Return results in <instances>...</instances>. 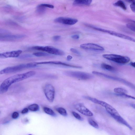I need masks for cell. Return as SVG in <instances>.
Listing matches in <instances>:
<instances>
[{
	"label": "cell",
	"instance_id": "d6986e66",
	"mask_svg": "<svg viewBox=\"0 0 135 135\" xmlns=\"http://www.w3.org/2000/svg\"><path fill=\"white\" fill-rule=\"evenodd\" d=\"M114 91L117 94H127L128 93V91L126 90L121 88H115L114 89Z\"/></svg>",
	"mask_w": 135,
	"mask_h": 135
},
{
	"label": "cell",
	"instance_id": "f35d334b",
	"mask_svg": "<svg viewBox=\"0 0 135 135\" xmlns=\"http://www.w3.org/2000/svg\"><path fill=\"white\" fill-rule=\"evenodd\" d=\"M128 2H130L132 3H135V1L134 0H130L128 1Z\"/></svg>",
	"mask_w": 135,
	"mask_h": 135
},
{
	"label": "cell",
	"instance_id": "4316f807",
	"mask_svg": "<svg viewBox=\"0 0 135 135\" xmlns=\"http://www.w3.org/2000/svg\"><path fill=\"white\" fill-rule=\"evenodd\" d=\"M126 26L128 28L133 32H135V25L132 23H128L126 24Z\"/></svg>",
	"mask_w": 135,
	"mask_h": 135
},
{
	"label": "cell",
	"instance_id": "e575fe53",
	"mask_svg": "<svg viewBox=\"0 0 135 135\" xmlns=\"http://www.w3.org/2000/svg\"><path fill=\"white\" fill-rule=\"evenodd\" d=\"M29 111V109L27 108H26L23 110L21 111V113L22 114H25L27 113Z\"/></svg>",
	"mask_w": 135,
	"mask_h": 135
},
{
	"label": "cell",
	"instance_id": "e0dca14e",
	"mask_svg": "<svg viewBox=\"0 0 135 135\" xmlns=\"http://www.w3.org/2000/svg\"><path fill=\"white\" fill-rule=\"evenodd\" d=\"M43 110L46 113L53 117H56L57 115L52 109L49 108L44 107L43 108Z\"/></svg>",
	"mask_w": 135,
	"mask_h": 135
},
{
	"label": "cell",
	"instance_id": "52a82bcc",
	"mask_svg": "<svg viewBox=\"0 0 135 135\" xmlns=\"http://www.w3.org/2000/svg\"><path fill=\"white\" fill-rule=\"evenodd\" d=\"M93 74L96 75L101 76L104 77H105L108 79H110L111 80H113L116 81H118L124 83V84L131 87L133 88H135V86L134 85L129 82L122 79L116 77H113L110 76L108 75L102 73L98 72L95 71H93L92 72Z\"/></svg>",
	"mask_w": 135,
	"mask_h": 135
},
{
	"label": "cell",
	"instance_id": "9c48e42d",
	"mask_svg": "<svg viewBox=\"0 0 135 135\" xmlns=\"http://www.w3.org/2000/svg\"><path fill=\"white\" fill-rule=\"evenodd\" d=\"M80 47L83 49L96 51H103L105 49L99 45L93 43H86L81 45Z\"/></svg>",
	"mask_w": 135,
	"mask_h": 135
},
{
	"label": "cell",
	"instance_id": "6da1fadb",
	"mask_svg": "<svg viewBox=\"0 0 135 135\" xmlns=\"http://www.w3.org/2000/svg\"><path fill=\"white\" fill-rule=\"evenodd\" d=\"M36 74V72L32 71L10 77L5 80L2 83L0 86V90L2 93L5 92L13 83L29 78Z\"/></svg>",
	"mask_w": 135,
	"mask_h": 135
},
{
	"label": "cell",
	"instance_id": "277c9868",
	"mask_svg": "<svg viewBox=\"0 0 135 135\" xmlns=\"http://www.w3.org/2000/svg\"><path fill=\"white\" fill-rule=\"evenodd\" d=\"M90 27L96 30L102 32L109 34L114 36L117 37L119 38L123 39L128 40L131 41L135 42V39L129 36L125 35L120 33H117L112 31H111L101 28H99L93 26H90Z\"/></svg>",
	"mask_w": 135,
	"mask_h": 135
},
{
	"label": "cell",
	"instance_id": "ba28073f",
	"mask_svg": "<svg viewBox=\"0 0 135 135\" xmlns=\"http://www.w3.org/2000/svg\"><path fill=\"white\" fill-rule=\"evenodd\" d=\"M55 22L65 25H74L78 22L77 19H75L60 17L55 19Z\"/></svg>",
	"mask_w": 135,
	"mask_h": 135
},
{
	"label": "cell",
	"instance_id": "44dd1931",
	"mask_svg": "<svg viewBox=\"0 0 135 135\" xmlns=\"http://www.w3.org/2000/svg\"><path fill=\"white\" fill-rule=\"evenodd\" d=\"M57 111L64 116H67V113L66 110L62 107H59L56 109Z\"/></svg>",
	"mask_w": 135,
	"mask_h": 135
},
{
	"label": "cell",
	"instance_id": "d6a6232c",
	"mask_svg": "<svg viewBox=\"0 0 135 135\" xmlns=\"http://www.w3.org/2000/svg\"><path fill=\"white\" fill-rule=\"evenodd\" d=\"M135 3H132L130 5V7L131 9L134 13L135 11Z\"/></svg>",
	"mask_w": 135,
	"mask_h": 135
},
{
	"label": "cell",
	"instance_id": "cb8c5ba5",
	"mask_svg": "<svg viewBox=\"0 0 135 135\" xmlns=\"http://www.w3.org/2000/svg\"><path fill=\"white\" fill-rule=\"evenodd\" d=\"M88 122L89 124L94 128L98 129L99 128V126L97 123L91 119H89L88 120Z\"/></svg>",
	"mask_w": 135,
	"mask_h": 135
},
{
	"label": "cell",
	"instance_id": "ffe728a7",
	"mask_svg": "<svg viewBox=\"0 0 135 135\" xmlns=\"http://www.w3.org/2000/svg\"><path fill=\"white\" fill-rule=\"evenodd\" d=\"M30 110L33 112H36L39 110V107L37 104H33L30 105L28 107Z\"/></svg>",
	"mask_w": 135,
	"mask_h": 135
},
{
	"label": "cell",
	"instance_id": "30bf717a",
	"mask_svg": "<svg viewBox=\"0 0 135 135\" xmlns=\"http://www.w3.org/2000/svg\"><path fill=\"white\" fill-rule=\"evenodd\" d=\"M75 109L81 114L88 116H92L93 114L82 104L78 103L75 106Z\"/></svg>",
	"mask_w": 135,
	"mask_h": 135
},
{
	"label": "cell",
	"instance_id": "8992f818",
	"mask_svg": "<svg viewBox=\"0 0 135 135\" xmlns=\"http://www.w3.org/2000/svg\"><path fill=\"white\" fill-rule=\"evenodd\" d=\"M28 68L27 64H21L16 66L9 67L0 71V75L18 72L21 71L25 68Z\"/></svg>",
	"mask_w": 135,
	"mask_h": 135
},
{
	"label": "cell",
	"instance_id": "d4e9b609",
	"mask_svg": "<svg viewBox=\"0 0 135 135\" xmlns=\"http://www.w3.org/2000/svg\"><path fill=\"white\" fill-rule=\"evenodd\" d=\"M33 55L37 57H47L50 56L48 53L41 52L34 53Z\"/></svg>",
	"mask_w": 135,
	"mask_h": 135
},
{
	"label": "cell",
	"instance_id": "603a6c76",
	"mask_svg": "<svg viewBox=\"0 0 135 135\" xmlns=\"http://www.w3.org/2000/svg\"><path fill=\"white\" fill-rule=\"evenodd\" d=\"M101 67L104 69L109 71H113L115 70V68L113 67L108 64L103 63L101 65Z\"/></svg>",
	"mask_w": 135,
	"mask_h": 135
},
{
	"label": "cell",
	"instance_id": "2e32d148",
	"mask_svg": "<svg viewBox=\"0 0 135 135\" xmlns=\"http://www.w3.org/2000/svg\"><path fill=\"white\" fill-rule=\"evenodd\" d=\"M116 120L118 122L121 123V124L125 125L129 129L131 130H133L132 127H131L124 119H123L120 115L116 116L113 118Z\"/></svg>",
	"mask_w": 135,
	"mask_h": 135
},
{
	"label": "cell",
	"instance_id": "8fae6325",
	"mask_svg": "<svg viewBox=\"0 0 135 135\" xmlns=\"http://www.w3.org/2000/svg\"><path fill=\"white\" fill-rule=\"evenodd\" d=\"M100 105L105 107L107 112L113 118L120 115L114 108L105 102L102 101Z\"/></svg>",
	"mask_w": 135,
	"mask_h": 135
},
{
	"label": "cell",
	"instance_id": "83f0119b",
	"mask_svg": "<svg viewBox=\"0 0 135 135\" xmlns=\"http://www.w3.org/2000/svg\"><path fill=\"white\" fill-rule=\"evenodd\" d=\"M117 94V96H123V97H124L127 98H132L134 99H135V97H133V96H132L129 95L127 94Z\"/></svg>",
	"mask_w": 135,
	"mask_h": 135
},
{
	"label": "cell",
	"instance_id": "4dcf8cb0",
	"mask_svg": "<svg viewBox=\"0 0 135 135\" xmlns=\"http://www.w3.org/2000/svg\"><path fill=\"white\" fill-rule=\"evenodd\" d=\"M19 116V114L17 112H14L12 115V117L13 118L15 119L17 118Z\"/></svg>",
	"mask_w": 135,
	"mask_h": 135
},
{
	"label": "cell",
	"instance_id": "f546056e",
	"mask_svg": "<svg viewBox=\"0 0 135 135\" xmlns=\"http://www.w3.org/2000/svg\"><path fill=\"white\" fill-rule=\"evenodd\" d=\"M70 51L76 54L79 55H80V52L78 51L76 49L71 48L70 49Z\"/></svg>",
	"mask_w": 135,
	"mask_h": 135
},
{
	"label": "cell",
	"instance_id": "4fadbf2b",
	"mask_svg": "<svg viewBox=\"0 0 135 135\" xmlns=\"http://www.w3.org/2000/svg\"><path fill=\"white\" fill-rule=\"evenodd\" d=\"M22 52L20 50L7 52L0 53V58H16L20 55Z\"/></svg>",
	"mask_w": 135,
	"mask_h": 135
},
{
	"label": "cell",
	"instance_id": "ac0fdd59",
	"mask_svg": "<svg viewBox=\"0 0 135 135\" xmlns=\"http://www.w3.org/2000/svg\"><path fill=\"white\" fill-rule=\"evenodd\" d=\"M115 6L121 7L123 10H126L127 7L125 3L122 0H118L114 3Z\"/></svg>",
	"mask_w": 135,
	"mask_h": 135
},
{
	"label": "cell",
	"instance_id": "8d00e7d4",
	"mask_svg": "<svg viewBox=\"0 0 135 135\" xmlns=\"http://www.w3.org/2000/svg\"><path fill=\"white\" fill-rule=\"evenodd\" d=\"M130 65L134 68L135 67V62H131L130 63Z\"/></svg>",
	"mask_w": 135,
	"mask_h": 135
},
{
	"label": "cell",
	"instance_id": "5b68a950",
	"mask_svg": "<svg viewBox=\"0 0 135 135\" xmlns=\"http://www.w3.org/2000/svg\"><path fill=\"white\" fill-rule=\"evenodd\" d=\"M44 92L48 101L51 102H53L55 99V93L54 87L51 84H46L44 87Z\"/></svg>",
	"mask_w": 135,
	"mask_h": 135
},
{
	"label": "cell",
	"instance_id": "ab89813d",
	"mask_svg": "<svg viewBox=\"0 0 135 135\" xmlns=\"http://www.w3.org/2000/svg\"><path fill=\"white\" fill-rule=\"evenodd\" d=\"M32 135V134H30L29 135Z\"/></svg>",
	"mask_w": 135,
	"mask_h": 135
},
{
	"label": "cell",
	"instance_id": "d590c367",
	"mask_svg": "<svg viewBox=\"0 0 135 135\" xmlns=\"http://www.w3.org/2000/svg\"><path fill=\"white\" fill-rule=\"evenodd\" d=\"M72 59V57L70 55L68 56L67 57V60L68 61H70Z\"/></svg>",
	"mask_w": 135,
	"mask_h": 135
},
{
	"label": "cell",
	"instance_id": "74e56055",
	"mask_svg": "<svg viewBox=\"0 0 135 135\" xmlns=\"http://www.w3.org/2000/svg\"><path fill=\"white\" fill-rule=\"evenodd\" d=\"M130 105L133 108H134V109H135V104L133 103H132L130 104Z\"/></svg>",
	"mask_w": 135,
	"mask_h": 135
},
{
	"label": "cell",
	"instance_id": "484cf974",
	"mask_svg": "<svg viewBox=\"0 0 135 135\" xmlns=\"http://www.w3.org/2000/svg\"><path fill=\"white\" fill-rule=\"evenodd\" d=\"M72 114L74 117L78 120L82 121L84 120L83 118L77 113L75 112H72Z\"/></svg>",
	"mask_w": 135,
	"mask_h": 135
},
{
	"label": "cell",
	"instance_id": "5bb4252c",
	"mask_svg": "<svg viewBox=\"0 0 135 135\" xmlns=\"http://www.w3.org/2000/svg\"><path fill=\"white\" fill-rule=\"evenodd\" d=\"M36 63L37 65L43 64H52L61 65H63V66H64L73 68H82L81 67L77 66H76V65L69 64L62 62L61 61H48L41 62H38L37 63L36 62Z\"/></svg>",
	"mask_w": 135,
	"mask_h": 135
},
{
	"label": "cell",
	"instance_id": "7402d4cb",
	"mask_svg": "<svg viewBox=\"0 0 135 135\" xmlns=\"http://www.w3.org/2000/svg\"><path fill=\"white\" fill-rule=\"evenodd\" d=\"M46 11V7L40 6V5L37 6V12L39 14H43L45 13Z\"/></svg>",
	"mask_w": 135,
	"mask_h": 135
},
{
	"label": "cell",
	"instance_id": "7a4b0ae2",
	"mask_svg": "<svg viewBox=\"0 0 135 135\" xmlns=\"http://www.w3.org/2000/svg\"><path fill=\"white\" fill-rule=\"evenodd\" d=\"M64 74L67 76L81 80H87L94 78V76L89 73L80 71H68Z\"/></svg>",
	"mask_w": 135,
	"mask_h": 135
},
{
	"label": "cell",
	"instance_id": "f1b7e54d",
	"mask_svg": "<svg viewBox=\"0 0 135 135\" xmlns=\"http://www.w3.org/2000/svg\"><path fill=\"white\" fill-rule=\"evenodd\" d=\"M40 5L41 6L44 7H48L49 8H51L52 9H53L54 8V7L53 5H50L48 4H42Z\"/></svg>",
	"mask_w": 135,
	"mask_h": 135
},
{
	"label": "cell",
	"instance_id": "836d02e7",
	"mask_svg": "<svg viewBox=\"0 0 135 135\" xmlns=\"http://www.w3.org/2000/svg\"><path fill=\"white\" fill-rule=\"evenodd\" d=\"M79 36L78 35H73L71 36V38L74 39L78 40L79 38Z\"/></svg>",
	"mask_w": 135,
	"mask_h": 135
},
{
	"label": "cell",
	"instance_id": "3957f363",
	"mask_svg": "<svg viewBox=\"0 0 135 135\" xmlns=\"http://www.w3.org/2000/svg\"><path fill=\"white\" fill-rule=\"evenodd\" d=\"M104 58L116 63L125 64L128 63L130 61L128 57L115 54H105L102 55Z\"/></svg>",
	"mask_w": 135,
	"mask_h": 135
},
{
	"label": "cell",
	"instance_id": "60d3db41",
	"mask_svg": "<svg viewBox=\"0 0 135 135\" xmlns=\"http://www.w3.org/2000/svg\"><path fill=\"white\" fill-rule=\"evenodd\" d=\"M0 113H1V112L0 111Z\"/></svg>",
	"mask_w": 135,
	"mask_h": 135
},
{
	"label": "cell",
	"instance_id": "7c38bea8",
	"mask_svg": "<svg viewBox=\"0 0 135 135\" xmlns=\"http://www.w3.org/2000/svg\"><path fill=\"white\" fill-rule=\"evenodd\" d=\"M43 51L45 52L51 54L55 55L63 56L64 55V53L63 51L52 46L43 47Z\"/></svg>",
	"mask_w": 135,
	"mask_h": 135
},
{
	"label": "cell",
	"instance_id": "9a60e30c",
	"mask_svg": "<svg viewBox=\"0 0 135 135\" xmlns=\"http://www.w3.org/2000/svg\"><path fill=\"white\" fill-rule=\"evenodd\" d=\"M92 1L91 0H76L75 1L73 4L75 6H89L90 5Z\"/></svg>",
	"mask_w": 135,
	"mask_h": 135
},
{
	"label": "cell",
	"instance_id": "1f68e13d",
	"mask_svg": "<svg viewBox=\"0 0 135 135\" xmlns=\"http://www.w3.org/2000/svg\"><path fill=\"white\" fill-rule=\"evenodd\" d=\"M61 37L59 36H54L53 38V39L55 41H58L60 39Z\"/></svg>",
	"mask_w": 135,
	"mask_h": 135
}]
</instances>
